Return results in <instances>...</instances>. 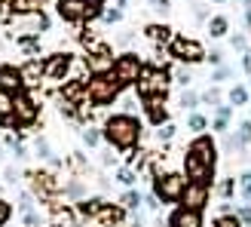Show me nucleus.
Instances as JSON below:
<instances>
[{
    "label": "nucleus",
    "mask_w": 251,
    "mask_h": 227,
    "mask_svg": "<svg viewBox=\"0 0 251 227\" xmlns=\"http://www.w3.org/2000/svg\"><path fill=\"white\" fill-rule=\"evenodd\" d=\"M86 197H89V191H86V184H83L80 175H74V178L65 181V199H74V203H80V199H86Z\"/></svg>",
    "instance_id": "5701e85b"
},
{
    "label": "nucleus",
    "mask_w": 251,
    "mask_h": 227,
    "mask_svg": "<svg viewBox=\"0 0 251 227\" xmlns=\"http://www.w3.org/2000/svg\"><path fill=\"white\" fill-rule=\"evenodd\" d=\"M242 71H245L248 77H251V49H248V53L242 56Z\"/></svg>",
    "instance_id": "13d9d810"
},
{
    "label": "nucleus",
    "mask_w": 251,
    "mask_h": 227,
    "mask_svg": "<svg viewBox=\"0 0 251 227\" xmlns=\"http://www.w3.org/2000/svg\"><path fill=\"white\" fill-rule=\"evenodd\" d=\"M55 227H58V224H55Z\"/></svg>",
    "instance_id": "338daca9"
},
{
    "label": "nucleus",
    "mask_w": 251,
    "mask_h": 227,
    "mask_svg": "<svg viewBox=\"0 0 251 227\" xmlns=\"http://www.w3.org/2000/svg\"><path fill=\"white\" fill-rule=\"evenodd\" d=\"M43 65H46V80H61L65 83L71 68H74V56L71 53H52L49 58H43Z\"/></svg>",
    "instance_id": "9b49d317"
},
{
    "label": "nucleus",
    "mask_w": 251,
    "mask_h": 227,
    "mask_svg": "<svg viewBox=\"0 0 251 227\" xmlns=\"http://www.w3.org/2000/svg\"><path fill=\"white\" fill-rule=\"evenodd\" d=\"M114 181H120L126 191H129V187H135V181H138V172H135L132 166H120V169L114 172Z\"/></svg>",
    "instance_id": "7c9ffc66"
},
{
    "label": "nucleus",
    "mask_w": 251,
    "mask_h": 227,
    "mask_svg": "<svg viewBox=\"0 0 251 227\" xmlns=\"http://www.w3.org/2000/svg\"><path fill=\"white\" fill-rule=\"evenodd\" d=\"M141 120L135 117V114H110V117L104 120L101 126V135H104V142L107 147H114V150H135L138 142H141Z\"/></svg>",
    "instance_id": "f03ea898"
},
{
    "label": "nucleus",
    "mask_w": 251,
    "mask_h": 227,
    "mask_svg": "<svg viewBox=\"0 0 251 227\" xmlns=\"http://www.w3.org/2000/svg\"><path fill=\"white\" fill-rule=\"evenodd\" d=\"M22 71V83H25V89H37L43 80H46V65H43V58H28V61H22L19 65Z\"/></svg>",
    "instance_id": "4468645a"
},
{
    "label": "nucleus",
    "mask_w": 251,
    "mask_h": 227,
    "mask_svg": "<svg viewBox=\"0 0 251 227\" xmlns=\"http://www.w3.org/2000/svg\"><path fill=\"white\" fill-rule=\"evenodd\" d=\"M205 58H208V61H211L215 68H218V65H224V53H221V49H211V53H208Z\"/></svg>",
    "instance_id": "6e6d98bb"
},
{
    "label": "nucleus",
    "mask_w": 251,
    "mask_h": 227,
    "mask_svg": "<svg viewBox=\"0 0 251 227\" xmlns=\"http://www.w3.org/2000/svg\"><path fill=\"white\" fill-rule=\"evenodd\" d=\"M37 117H40V105L34 102V95L28 89H22L16 98H12V114L3 120V126H9V129H22V126H34Z\"/></svg>",
    "instance_id": "0eeeda50"
},
{
    "label": "nucleus",
    "mask_w": 251,
    "mask_h": 227,
    "mask_svg": "<svg viewBox=\"0 0 251 227\" xmlns=\"http://www.w3.org/2000/svg\"><path fill=\"white\" fill-rule=\"evenodd\" d=\"M120 86L114 83L110 74H89L86 77V92H83V105H92V108H107L120 98Z\"/></svg>",
    "instance_id": "7ed1b4c3"
},
{
    "label": "nucleus",
    "mask_w": 251,
    "mask_h": 227,
    "mask_svg": "<svg viewBox=\"0 0 251 227\" xmlns=\"http://www.w3.org/2000/svg\"><path fill=\"white\" fill-rule=\"evenodd\" d=\"M215 227H245V224L236 218V212H233V215H218L215 218Z\"/></svg>",
    "instance_id": "49530a36"
},
{
    "label": "nucleus",
    "mask_w": 251,
    "mask_h": 227,
    "mask_svg": "<svg viewBox=\"0 0 251 227\" xmlns=\"http://www.w3.org/2000/svg\"><path fill=\"white\" fill-rule=\"evenodd\" d=\"M172 83H178L184 86V89H190V83H193V74H190V65H178L172 71Z\"/></svg>",
    "instance_id": "473e14b6"
},
{
    "label": "nucleus",
    "mask_w": 251,
    "mask_h": 227,
    "mask_svg": "<svg viewBox=\"0 0 251 227\" xmlns=\"http://www.w3.org/2000/svg\"><path fill=\"white\" fill-rule=\"evenodd\" d=\"M205 31H208V37L221 40V37H227V31H230V19L227 16H211L205 22Z\"/></svg>",
    "instance_id": "b1692460"
},
{
    "label": "nucleus",
    "mask_w": 251,
    "mask_h": 227,
    "mask_svg": "<svg viewBox=\"0 0 251 227\" xmlns=\"http://www.w3.org/2000/svg\"><path fill=\"white\" fill-rule=\"evenodd\" d=\"M175 132H178V126H175L172 120L162 123V126H156V142H159V144H169L172 138H175Z\"/></svg>",
    "instance_id": "f704fd0d"
},
{
    "label": "nucleus",
    "mask_w": 251,
    "mask_h": 227,
    "mask_svg": "<svg viewBox=\"0 0 251 227\" xmlns=\"http://www.w3.org/2000/svg\"><path fill=\"white\" fill-rule=\"evenodd\" d=\"M117 6H120V9H126V6H129V0H117Z\"/></svg>",
    "instance_id": "680f3d73"
},
{
    "label": "nucleus",
    "mask_w": 251,
    "mask_h": 227,
    "mask_svg": "<svg viewBox=\"0 0 251 227\" xmlns=\"http://www.w3.org/2000/svg\"><path fill=\"white\" fill-rule=\"evenodd\" d=\"M31 194L37 199H46L49 206H61V194H65V184H61V178L55 172H46V169H34L31 175Z\"/></svg>",
    "instance_id": "39448f33"
},
{
    "label": "nucleus",
    "mask_w": 251,
    "mask_h": 227,
    "mask_svg": "<svg viewBox=\"0 0 251 227\" xmlns=\"http://www.w3.org/2000/svg\"><path fill=\"white\" fill-rule=\"evenodd\" d=\"M144 206H147L150 212H156V209H159V199H156V194H147V197H144Z\"/></svg>",
    "instance_id": "4d7b16f0"
},
{
    "label": "nucleus",
    "mask_w": 251,
    "mask_h": 227,
    "mask_svg": "<svg viewBox=\"0 0 251 227\" xmlns=\"http://www.w3.org/2000/svg\"><path fill=\"white\" fill-rule=\"evenodd\" d=\"M150 187L159 203H181L187 191V175L184 172H159L150 178Z\"/></svg>",
    "instance_id": "423d86ee"
},
{
    "label": "nucleus",
    "mask_w": 251,
    "mask_h": 227,
    "mask_svg": "<svg viewBox=\"0 0 251 227\" xmlns=\"http://www.w3.org/2000/svg\"><path fill=\"white\" fill-rule=\"evenodd\" d=\"M9 218H12V206H9V199L0 197V227H6Z\"/></svg>",
    "instance_id": "de8ad7c7"
},
{
    "label": "nucleus",
    "mask_w": 251,
    "mask_h": 227,
    "mask_svg": "<svg viewBox=\"0 0 251 227\" xmlns=\"http://www.w3.org/2000/svg\"><path fill=\"white\" fill-rule=\"evenodd\" d=\"M242 25H245V31H251V3H245V16H242Z\"/></svg>",
    "instance_id": "bf43d9fd"
},
{
    "label": "nucleus",
    "mask_w": 251,
    "mask_h": 227,
    "mask_svg": "<svg viewBox=\"0 0 251 227\" xmlns=\"http://www.w3.org/2000/svg\"><path fill=\"white\" fill-rule=\"evenodd\" d=\"M16 46H19L28 58H37V56H40V37H16Z\"/></svg>",
    "instance_id": "cd10ccee"
},
{
    "label": "nucleus",
    "mask_w": 251,
    "mask_h": 227,
    "mask_svg": "<svg viewBox=\"0 0 251 227\" xmlns=\"http://www.w3.org/2000/svg\"><path fill=\"white\" fill-rule=\"evenodd\" d=\"M230 46H233L239 56H245V53H248V37H245V34H233V37H230Z\"/></svg>",
    "instance_id": "a18cd8bd"
},
{
    "label": "nucleus",
    "mask_w": 251,
    "mask_h": 227,
    "mask_svg": "<svg viewBox=\"0 0 251 227\" xmlns=\"http://www.w3.org/2000/svg\"><path fill=\"white\" fill-rule=\"evenodd\" d=\"M80 138H83V144L89 147V150H95L98 144L104 142V135H101V129H98V126H83V129H80Z\"/></svg>",
    "instance_id": "bb28decb"
},
{
    "label": "nucleus",
    "mask_w": 251,
    "mask_h": 227,
    "mask_svg": "<svg viewBox=\"0 0 251 227\" xmlns=\"http://www.w3.org/2000/svg\"><path fill=\"white\" fill-rule=\"evenodd\" d=\"M230 77H233V68H230V65H218L215 71H211V80H208V83L221 86V83H227Z\"/></svg>",
    "instance_id": "4c0bfd02"
},
{
    "label": "nucleus",
    "mask_w": 251,
    "mask_h": 227,
    "mask_svg": "<svg viewBox=\"0 0 251 227\" xmlns=\"http://www.w3.org/2000/svg\"><path fill=\"white\" fill-rule=\"evenodd\" d=\"M22 221H25V227H40L43 224V215H40V212H28V215H22Z\"/></svg>",
    "instance_id": "8fccbe9b"
},
{
    "label": "nucleus",
    "mask_w": 251,
    "mask_h": 227,
    "mask_svg": "<svg viewBox=\"0 0 251 227\" xmlns=\"http://www.w3.org/2000/svg\"><path fill=\"white\" fill-rule=\"evenodd\" d=\"M205 129H208V117H205V114H199V111L187 114V132H193V135H202Z\"/></svg>",
    "instance_id": "c85d7f7f"
},
{
    "label": "nucleus",
    "mask_w": 251,
    "mask_h": 227,
    "mask_svg": "<svg viewBox=\"0 0 251 227\" xmlns=\"http://www.w3.org/2000/svg\"><path fill=\"white\" fill-rule=\"evenodd\" d=\"M215 166H218V144L208 135H196L184 150V175L187 181H215Z\"/></svg>",
    "instance_id": "f257e3e1"
},
{
    "label": "nucleus",
    "mask_w": 251,
    "mask_h": 227,
    "mask_svg": "<svg viewBox=\"0 0 251 227\" xmlns=\"http://www.w3.org/2000/svg\"><path fill=\"white\" fill-rule=\"evenodd\" d=\"M248 89H251V83H248Z\"/></svg>",
    "instance_id": "0e129e2a"
},
{
    "label": "nucleus",
    "mask_w": 251,
    "mask_h": 227,
    "mask_svg": "<svg viewBox=\"0 0 251 227\" xmlns=\"http://www.w3.org/2000/svg\"><path fill=\"white\" fill-rule=\"evenodd\" d=\"M218 194H221L224 203H230V197L236 194V178H224V181H221V187H218Z\"/></svg>",
    "instance_id": "37998d69"
},
{
    "label": "nucleus",
    "mask_w": 251,
    "mask_h": 227,
    "mask_svg": "<svg viewBox=\"0 0 251 227\" xmlns=\"http://www.w3.org/2000/svg\"><path fill=\"white\" fill-rule=\"evenodd\" d=\"M144 34L150 37V40H153V43H162V46H166V43H172V28H169V25L166 22H153V25H147V28H144Z\"/></svg>",
    "instance_id": "4be33fe9"
},
{
    "label": "nucleus",
    "mask_w": 251,
    "mask_h": 227,
    "mask_svg": "<svg viewBox=\"0 0 251 227\" xmlns=\"http://www.w3.org/2000/svg\"><path fill=\"white\" fill-rule=\"evenodd\" d=\"M227 102L233 105V108H245V105H251V89L245 83H236L233 89L227 92Z\"/></svg>",
    "instance_id": "393cba45"
},
{
    "label": "nucleus",
    "mask_w": 251,
    "mask_h": 227,
    "mask_svg": "<svg viewBox=\"0 0 251 227\" xmlns=\"http://www.w3.org/2000/svg\"><path fill=\"white\" fill-rule=\"evenodd\" d=\"M92 221H98V224H104V227H123V221H126V209L123 206H114V203H104L98 206V212L92 215Z\"/></svg>",
    "instance_id": "2eb2a0df"
},
{
    "label": "nucleus",
    "mask_w": 251,
    "mask_h": 227,
    "mask_svg": "<svg viewBox=\"0 0 251 227\" xmlns=\"http://www.w3.org/2000/svg\"><path fill=\"white\" fill-rule=\"evenodd\" d=\"M123 16H126V9H120V6H107L104 16H101V22H104V25H120Z\"/></svg>",
    "instance_id": "a19ab883"
},
{
    "label": "nucleus",
    "mask_w": 251,
    "mask_h": 227,
    "mask_svg": "<svg viewBox=\"0 0 251 227\" xmlns=\"http://www.w3.org/2000/svg\"><path fill=\"white\" fill-rule=\"evenodd\" d=\"M101 163H104V166H114V147H110V150H104V154H101Z\"/></svg>",
    "instance_id": "052dcab7"
},
{
    "label": "nucleus",
    "mask_w": 251,
    "mask_h": 227,
    "mask_svg": "<svg viewBox=\"0 0 251 227\" xmlns=\"http://www.w3.org/2000/svg\"><path fill=\"white\" fill-rule=\"evenodd\" d=\"M153 9L159 12V16H162V19H166V16H169V12H172V0H153Z\"/></svg>",
    "instance_id": "603ef678"
},
{
    "label": "nucleus",
    "mask_w": 251,
    "mask_h": 227,
    "mask_svg": "<svg viewBox=\"0 0 251 227\" xmlns=\"http://www.w3.org/2000/svg\"><path fill=\"white\" fill-rule=\"evenodd\" d=\"M68 166H71V169H74V172H77V175H80V178H83V172H86V169H89V163H86V157L80 154V150H74V154L68 157Z\"/></svg>",
    "instance_id": "e433bc0d"
},
{
    "label": "nucleus",
    "mask_w": 251,
    "mask_h": 227,
    "mask_svg": "<svg viewBox=\"0 0 251 227\" xmlns=\"http://www.w3.org/2000/svg\"><path fill=\"white\" fill-rule=\"evenodd\" d=\"M169 53L181 61V65H199V61H205V46L193 40V37H187V34H175L172 37V43H169Z\"/></svg>",
    "instance_id": "9d476101"
},
{
    "label": "nucleus",
    "mask_w": 251,
    "mask_h": 227,
    "mask_svg": "<svg viewBox=\"0 0 251 227\" xmlns=\"http://www.w3.org/2000/svg\"><path fill=\"white\" fill-rule=\"evenodd\" d=\"M144 71V61L138 53H123L114 58V68H110V77H114V83L120 86V89H129V86L138 83V77H141Z\"/></svg>",
    "instance_id": "1a4fd4ad"
},
{
    "label": "nucleus",
    "mask_w": 251,
    "mask_h": 227,
    "mask_svg": "<svg viewBox=\"0 0 251 227\" xmlns=\"http://www.w3.org/2000/svg\"><path fill=\"white\" fill-rule=\"evenodd\" d=\"M150 3H153V0H150Z\"/></svg>",
    "instance_id": "69168bd1"
},
{
    "label": "nucleus",
    "mask_w": 251,
    "mask_h": 227,
    "mask_svg": "<svg viewBox=\"0 0 251 227\" xmlns=\"http://www.w3.org/2000/svg\"><path fill=\"white\" fill-rule=\"evenodd\" d=\"M0 89L9 92V95H19L25 89L22 83V71L16 65H0Z\"/></svg>",
    "instance_id": "f3484780"
},
{
    "label": "nucleus",
    "mask_w": 251,
    "mask_h": 227,
    "mask_svg": "<svg viewBox=\"0 0 251 227\" xmlns=\"http://www.w3.org/2000/svg\"><path fill=\"white\" fill-rule=\"evenodd\" d=\"M6 25L12 37H43L49 31V16L43 9H22L12 12Z\"/></svg>",
    "instance_id": "20e7f679"
},
{
    "label": "nucleus",
    "mask_w": 251,
    "mask_h": 227,
    "mask_svg": "<svg viewBox=\"0 0 251 227\" xmlns=\"http://www.w3.org/2000/svg\"><path fill=\"white\" fill-rule=\"evenodd\" d=\"M34 154L40 157L43 163H49L52 169H61V166H65V160L55 157V150H52V144H49L46 135H37V138H34Z\"/></svg>",
    "instance_id": "aec40b11"
},
{
    "label": "nucleus",
    "mask_w": 251,
    "mask_h": 227,
    "mask_svg": "<svg viewBox=\"0 0 251 227\" xmlns=\"http://www.w3.org/2000/svg\"><path fill=\"white\" fill-rule=\"evenodd\" d=\"M236 218L248 227V224H251V206H248V203H245V206H236Z\"/></svg>",
    "instance_id": "3c124183"
},
{
    "label": "nucleus",
    "mask_w": 251,
    "mask_h": 227,
    "mask_svg": "<svg viewBox=\"0 0 251 227\" xmlns=\"http://www.w3.org/2000/svg\"><path fill=\"white\" fill-rule=\"evenodd\" d=\"M120 206H123L126 212H141V206H144V194H138L135 187H129V191L120 197Z\"/></svg>",
    "instance_id": "a878e982"
},
{
    "label": "nucleus",
    "mask_w": 251,
    "mask_h": 227,
    "mask_svg": "<svg viewBox=\"0 0 251 227\" xmlns=\"http://www.w3.org/2000/svg\"><path fill=\"white\" fill-rule=\"evenodd\" d=\"M169 227H202V212L178 206L172 212V218H169Z\"/></svg>",
    "instance_id": "a211bd4d"
},
{
    "label": "nucleus",
    "mask_w": 251,
    "mask_h": 227,
    "mask_svg": "<svg viewBox=\"0 0 251 227\" xmlns=\"http://www.w3.org/2000/svg\"><path fill=\"white\" fill-rule=\"evenodd\" d=\"M34 194H28V191H22L19 194V212H22V215H28V212H34Z\"/></svg>",
    "instance_id": "c03bdc74"
},
{
    "label": "nucleus",
    "mask_w": 251,
    "mask_h": 227,
    "mask_svg": "<svg viewBox=\"0 0 251 227\" xmlns=\"http://www.w3.org/2000/svg\"><path fill=\"white\" fill-rule=\"evenodd\" d=\"M208 197H211V184H202V181H187V191H184L181 206L202 212V209L208 206Z\"/></svg>",
    "instance_id": "f8f14e48"
},
{
    "label": "nucleus",
    "mask_w": 251,
    "mask_h": 227,
    "mask_svg": "<svg viewBox=\"0 0 251 227\" xmlns=\"http://www.w3.org/2000/svg\"><path fill=\"white\" fill-rule=\"evenodd\" d=\"M236 187H239V194L245 203H251V169H242L239 178H236Z\"/></svg>",
    "instance_id": "72a5a7b5"
},
{
    "label": "nucleus",
    "mask_w": 251,
    "mask_h": 227,
    "mask_svg": "<svg viewBox=\"0 0 251 227\" xmlns=\"http://www.w3.org/2000/svg\"><path fill=\"white\" fill-rule=\"evenodd\" d=\"M144 114H147V120L153 123V126H162V123H169L166 95H150V98H144Z\"/></svg>",
    "instance_id": "dca6fc26"
},
{
    "label": "nucleus",
    "mask_w": 251,
    "mask_h": 227,
    "mask_svg": "<svg viewBox=\"0 0 251 227\" xmlns=\"http://www.w3.org/2000/svg\"><path fill=\"white\" fill-rule=\"evenodd\" d=\"M129 227H147V218H144V212H132V218H129Z\"/></svg>",
    "instance_id": "5fc2aeb1"
},
{
    "label": "nucleus",
    "mask_w": 251,
    "mask_h": 227,
    "mask_svg": "<svg viewBox=\"0 0 251 227\" xmlns=\"http://www.w3.org/2000/svg\"><path fill=\"white\" fill-rule=\"evenodd\" d=\"M6 147L12 150V157H16V160H25V157H28V147H25V142H22V138H6Z\"/></svg>",
    "instance_id": "ea45409f"
},
{
    "label": "nucleus",
    "mask_w": 251,
    "mask_h": 227,
    "mask_svg": "<svg viewBox=\"0 0 251 227\" xmlns=\"http://www.w3.org/2000/svg\"><path fill=\"white\" fill-rule=\"evenodd\" d=\"M211 3H227V0H211Z\"/></svg>",
    "instance_id": "e2e57ef3"
},
{
    "label": "nucleus",
    "mask_w": 251,
    "mask_h": 227,
    "mask_svg": "<svg viewBox=\"0 0 251 227\" xmlns=\"http://www.w3.org/2000/svg\"><path fill=\"white\" fill-rule=\"evenodd\" d=\"M86 68H89V74H110V68H114V56H110V49H98V53H89V58H86Z\"/></svg>",
    "instance_id": "6ab92c4d"
},
{
    "label": "nucleus",
    "mask_w": 251,
    "mask_h": 227,
    "mask_svg": "<svg viewBox=\"0 0 251 227\" xmlns=\"http://www.w3.org/2000/svg\"><path fill=\"white\" fill-rule=\"evenodd\" d=\"M199 102H202V105H208V108H218V105H224V102H227V98H224L221 86H215V83H211L205 92H199Z\"/></svg>",
    "instance_id": "c756f323"
},
{
    "label": "nucleus",
    "mask_w": 251,
    "mask_h": 227,
    "mask_svg": "<svg viewBox=\"0 0 251 227\" xmlns=\"http://www.w3.org/2000/svg\"><path fill=\"white\" fill-rule=\"evenodd\" d=\"M236 142H239L242 150L251 144V120H242L239 126H236Z\"/></svg>",
    "instance_id": "c9c22d12"
},
{
    "label": "nucleus",
    "mask_w": 251,
    "mask_h": 227,
    "mask_svg": "<svg viewBox=\"0 0 251 227\" xmlns=\"http://www.w3.org/2000/svg\"><path fill=\"white\" fill-rule=\"evenodd\" d=\"M193 19H196V22H208V9H205V3H193Z\"/></svg>",
    "instance_id": "864d4df0"
},
{
    "label": "nucleus",
    "mask_w": 251,
    "mask_h": 227,
    "mask_svg": "<svg viewBox=\"0 0 251 227\" xmlns=\"http://www.w3.org/2000/svg\"><path fill=\"white\" fill-rule=\"evenodd\" d=\"M12 98H16V95H9V92L0 89V123H3L9 114H12Z\"/></svg>",
    "instance_id": "79ce46f5"
},
{
    "label": "nucleus",
    "mask_w": 251,
    "mask_h": 227,
    "mask_svg": "<svg viewBox=\"0 0 251 227\" xmlns=\"http://www.w3.org/2000/svg\"><path fill=\"white\" fill-rule=\"evenodd\" d=\"M169 83H172V71L169 68H159V65H144L141 77H138L135 89L141 98H150V95H166L169 92Z\"/></svg>",
    "instance_id": "6e6552de"
},
{
    "label": "nucleus",
    "mask_w": 251,
    "mask_h": 227,
    "mask_svg": "<svg viewBox=\"0 0 251 227\" xmlns=\"http://www.w3.org/2000/svg\"><path fill=\"white\" fill-rule=\"evenodd\" d=\"M178 105L187 111V114H193L199 105H202V102H199V92H193V89H181V95H178Z\"/></svg>",
    "instance_id": "2f4dec72"
},
{
    "label": "nucleus",
    "mask_w": 251,
    "mask_h": 227,
    "mask_svg": "<svg viewBox=\"0 0 251 227\" xmlns=\"http://www.w3.org/2000/svg\"><path fill=\"white\" fill-rule=\"evenodd\" d=\"M86 6H89V0H55L58 19L68 22V25H80V22H86Z\"/></svg>",
    "instance_id": "ddd939ff"
},
{
    "label": "nucleus",
    "mask_w": 251,
    "mask_h": 227,
    "mask_svg": "<svg viewBox=\"0 0 251 227\" xmlns=\"http://www.w3.org/2000/svg\"><path fill=\"white\" fill-rule=\"evenodd\" d=\"M104 9H107V3H104V0H89V6H86V22H92V19H101V16H104Z\"/></svg>",
    "instance_id": "58836bf2"
},
{
    "label": "nucleus",
    "mask_w": 251,
    "mask_h": 227,
    "mask_svg": "<svg viewBox=\"0 0 251 227\" xmlns=\"http://www.w3.org/2000/svg\"><path fill=\"white\" fill-rule=\"evenodd\" d=\"M3 181H6V184H12V187H16V184L22 181V172H19L16 166H6V169H3Z\"/></svg>",
    "instance_id": "09e8293b"
},
{
    "label": "nucleus",
    "mask_w": 251,
    "mask_h": 227,
    "mask_svg": "<svg viewBox=\"0 0 251 227\" xmlns=\"http://www.w3.org/2000/svg\"><path fill=\"white\" fill-rule=\"evenodd\" d=\"M233 105L230 102H224V105H218L215 108V114H211V129L215 132H227L230 129V117H233Z\"/></svg>",
    "instance_id": "412c9836"
}]
</instances>
